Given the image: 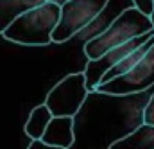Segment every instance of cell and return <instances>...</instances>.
Listing matches in <instances>:
<instances>
[{"instance_id": "obj_2", "label": "cell", "mask_w": 154, "mask_h": 149, "mask_svg": "<svg viewBox=\"0 0 154 149\" xmlns=\"http://www.w3.org/2000/svg\"><path fill=\"white\" fill-rule=\"evenodd\" d=\"M61 7L45 2L27 13H23L20 18H16L4 33L2 36L13 43L20 45H31V47H45L52 43V33L59 22Z\"/></svg>"}, {"instance_id": "obj_4", "label": "cell", "mask_w": 154, "mask_h": 149, "mask_svg": "<svg viewBox=\"0 0 154 149\" xmlns=\"http://www.w3.org/2000/svg\"><path fill=\"white\" fill-rule=\"evenodd\" d=\"M109 0H68L61 5L59 22L52 33L54 43H65L88 24H91L108 5Z\"/></svg>"}, {"instance_id": "obj_5", "label": "cell", "mask_w": 154, "mask_h": 149, "mask_svg": "<svg viewBox=\"0 0 154 149\" xmlns=\"http://www.w3.org/2000/svg\"><path fill=\"white\" fill-rule=\"evenodd\" d=\"M154 84V45L145 52V56L124 75L115 77L108 83H102L95 88V92L102 95L124 97L143 92Z\"/></svg>"}, {"instance_id": "obj_3", "label": "cell", "mask_w": 154, "mask_h": 149, "mask_svg": "<svg viewBox=\"0 0 154 149\" xmlns=\"http://www.w3.org/2000/svg\"><path fill=\"white\" fill-rule=\"evenodd\" d=\"M88 97V88H86V77L82 72L68 74L63 77L59 83L52 86V90L45 97V106L52 117H70L74 119L81 106L84 104Z\"/></svg>"}, {"instance_id": "obj_13", "label": "cell", "mask_w": 154, "mask_h": 149, "mask_svg": "<svg viewBox=\"0 0 154 149\" xmlns=\"http://www.w3.org/2000/svg\"><path fill=\"white\" fill-rule=\"evenodd\" d=\"M133 7H136L140 13H143L145 16H149L154 11V0H133Z\"/></svg>"}, {"instance_id": "obj_6", "label": "cell", "mask_w": 154, "mask_h": 149, "mask_svg": "<svg viewBox=\"0 0 154 149\" xmlns=\"http://www.w3.org/2000/svg\"><path fill=\"white\" fill-rule=\"evenodd\" d=\"M152 36H154V31L143 34V36L133 38V40H129V41H125V43L115 47V49L108 50V52H106L104 56H100L99 59L88 61V65H86V68H84V72H82L84 77H86V88H88V92H91V90L95 92V88L100 84L104 74H106L109 68H113L116 63H120L124 58H127L131 52H134L138 47H142L147 40H151Z\"/></svg>"}, {"instance_id": "obj_1", "label": "cell", "mask_w": 154, "mask_h": 149, "mask_svg": "<svg viewBox=\"0 0 154 149\" xmlns=\"http://www.w3.org/2000/svg\"><path fill=\"white\" fill-rule=\"evenodd\" d=\"M147 33H152V25H151L149 16L140 13L136 7H127L100 34L93 36L84 43V56L88 58V61L99 59L108 50L115 49L133 38L143 36Z\"/></svg>"}, {"instance_id": "obj_7", "label": "cell", "mask_w": 154, "mask_h": 149, "mask_svg": "<svg viewBox=\"0 0 154 149\" xmlns=\"http://www.w3.org/2000/svg\"><path fill=\"white\" fill-rule=\"evenodd\" d=\"M41 142L48 144V146H56V147L70 149L75 142V135H74V119L70 117H52V120L48 122Z\"/></svg>"}, {"instance_id": "obj_9", "label": "cell", "mask_w": 154, "mask_h": 149, "mask_svg": "<svg viewBox=\"0 0 154 149\" xmlns=\"http://www.w3.org/2000/svg\"><path fill=\"white\" fill-rule=\"evenodd\" d=\"M108 149H154V128L142 124L129 135L115 140Z\"/></svg>"}, {"instance_id": "obj_12", "label": "cell", "mask_w": 154, "mask_h": 149, "mask_svg": "<svg viewBox=\"0 0 154 149\" xmlns=\"http://www.w3.org/2000/svg\"><path fill=\"white\" fill-rule=\"evenodd\" d=\"M142 120H143V124L152 126V128H154V94L151 95V99L147 101V104H145V108H143Z\"/></svg>"}, {"instance_id": "obj_11", "label": "cell", "mask_w": 154, "mask_h": 149, "mask_svg": "<svg viewBox=\"0 0 154 149\" xmlns=\"http://www.w3.org/2000/svg\"><path fill=\"white\" fill-rule=\"evenodd\" d=\"M50 120H52V113L48 112V108L45 104H39L36 108H32V112L25 122V135L31 140H41Z\"/></svg>"}, {"instance_id": "obj_14", "label": "cell", "mask_w": 154, "mask_h": 149, "mask_svg": "<svg viewBox=\"0 0 154 149\" xmlns=\"http://www.w3.org/2000/svg\"><path fill=\"white\" fill-rule=\"evenodd\" d=\"M27 149H63V147L48 146V144H45V142H41V140H32V142L29 144V147H27Z\"/></svg>"}, {"instance_id": "obj_8", "label": "cell", "mask_w": 154, "mask_h": 149, "mask_svg": "<svg viewBox=\"0 0 154 149\" xmlns=\"http://www.w3.org/2000/svg\"><path fill=\"white\" fill-rule=\"evenodd\" d=\"M48 0H0V34L23 13L43 5Z\"/></svg>"}, {"instance_id": "obj_15", "label": "cell", "mask_w": 154, "mask_h": 149, "mask_svg": "<svg viewBox=\"0 0 154 149\" xmlns=\"http://www.w3.org/2000/svg\"><path fill=\"white\" fill-rule=\"evenodd\" d=\"M48 2H52V4H56V5H59V7H61V5H63V4H66L68 0H48Z\"/></svg>"}, {"instance_id": "obj_10", "label": "cell", "mask_w": 154, "mask_h": 149, "mask_svg": "<svg viewBox=\"0 0 154 149\" xmlns=\"http://www.w3.org/2000/svg\"><path fill=\"white\" fill-rule=\"evenodd\" d=\"M152 45H154V36L151 38V40H147L142 47H138L134 52H131L127 58H124L120 63H116L113 68H109V70L104 74L102 81H100V84H102V83H108V81H111V79H115V77H120V75H124L125 72H129V70H131V68H133V67H134V65L145 56V52H147Z\"/></svg>"}, {"instance_id": "obj_16", "label": "cell", "mask_w": 154, "mask_h": 149, "mask_svg": "<svg viewBox=\"0 0 154 149\" xmlns=\"http://www.w3.org/2000/svg\"><path fill=\"white\" fill-rule=\"evenodd\" d=\"M149 20H151V25H152V31H154V11L149 14Z\"/></svg>"}]
</instances>
